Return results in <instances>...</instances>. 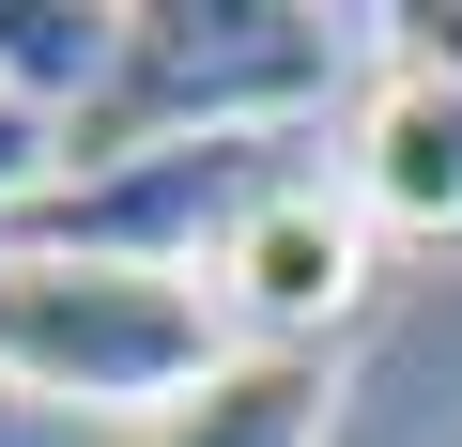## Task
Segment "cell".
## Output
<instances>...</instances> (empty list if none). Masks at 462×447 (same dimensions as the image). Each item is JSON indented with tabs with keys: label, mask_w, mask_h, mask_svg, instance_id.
<instances>
[{
	"label": "cell",
	"mask_w": 462,
	"mask_h": 447,
	"mask_svg": "<svg viewBox=\"0 0 462 447\" xmlns=\"http://www.w3.org/2000/svg\"><path fill=\"white\" fill-rule=\"evenodd\" d=\"M339 78H370L355 16H309V0H124V62L62 124V170H124L170 139H293Z\"/></svg>",
	"instance_id": "1"
},
{
	"label": "cell",
	"mask_w": 462,
	"mask_h": 447,
	"mask_svg": "<svg viewBox=\"0 0 462 447\" xmlns=\"http://www.w3.org/2000/svg\"><path fill=\"white\" fill-rule=\"evenodd\" d=\"M231 370V324L200 278L154 263H78V247H0V386L78 401V416H170Z\"/></svg>",
	"instance_id": "2"
},
{
	"label": "cell",
	"mask_w": 462,
	"mask_h": 447,
	"mask_svg": "<svg viewBox=\"0 0 462 447\" xmlns=\"http://www.w3.org/2000/svg\"><path fill=\"white\" fill-rule=\"evenodd\" d=\"M278 185H293V139H170V154H124V170H62L32 216H0V247H78V263L200 278Z\"/></svg>",
	"instance_id": "3"
},
{
	"label": "cell",
	"mask_w": 462,
	"mask_h": 447,
	"mask_svg": "<svg viewBox=\"0 0 462 447\" xmlns=\"http://www.w3.org/2000/svg\"><path fill=\"white\" fill-rule=\"evenodd\" d=\"M200 293H216L231 355H324V340L355 324V293H370V216H355L339 185H309V170H293L247 232L200 263Z\"/></svg>",
	"instance_id": "4"
},
{
	"label": "cell",
	"mask_w": 462,
	"mask_h": 447,
	"mask_svg": "<svg viewBox=\"0 0 462 447\" xmlns=\"http://www.w3.org/2000/svg\"><path fill=\"white\" fill-rule=\"evenodd\" d=\"M339 200L401 247H462V78L431 47H385L339 124Z\"/></svg>",
	"instance_id": "5"
},
{
	"label": "cell",
	"mask_w": 462,
	"mask_h": 447,
	"mask_svg": "<svg viewBox=\"0 0 462 447\" xmlns=\"http://www.w3.org/2000/svg\"><path fill=\"white\" fill-rule=\"evenodd\" d=\"M324 416H339V370L324 355H231L200 401H170V416H139L108 447H324Z\"/></svg>",
	"instance_id": "6"
},
{
	"label": "cell",
	"mask_w": 462,
	"mask_h": 447,
	"mask_svg": "<svg viewBox=\"0 0 462 447\" xmlns=\"http://www.w3.org/2000/svg\"><path fill=\"white\" fill-rule=\"evenodd\" d=\"M124 62V0H0V108L78 124Z\"/></svg>",
	"instance_id": "7"
},
{
	"label": "cell",
	"mask_w": 462,
	"mask_h": 447,
	"mask_svg": "<svg viewBox=\"0 0 462 447\" xmlns=\"http://www.w3.org/2000/svg\"><path fill=\"white\" fill-rule=\"evenodd\" d=\"M62 185V124H32V108H0V216H32Z\"/></svg>",
	"instance_id": "8"
},
{
	"label": "cell",
	"mask_w": 462,
	"mask_h": 447,
	"mask_svg": "<svg viewBox=\"0 0 462 447\" xmlns=\"http://www.w3.org/2000/svg\"><path fill=\"white\" fill-rule=\"evenodd\" d=\"M385 32H401V47H431V62L462 78V0H431V16H385Z\"/></svg>",
	"instance_id": "9"
}]
</instances>
